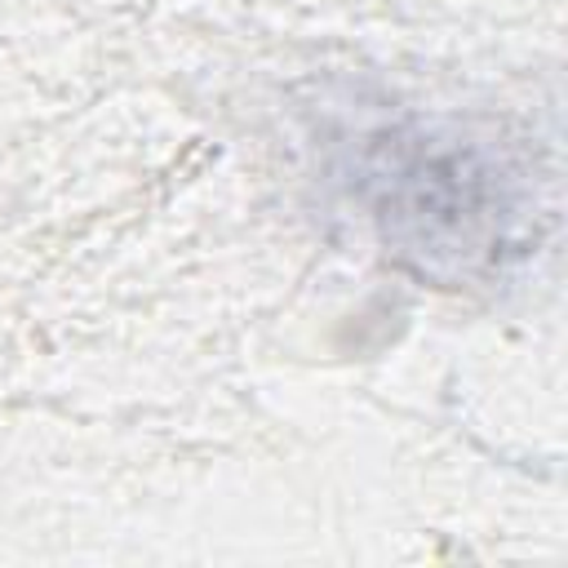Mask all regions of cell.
I'll return each mask as SVG.
<instances>
[{"mask_svg": "<svg viewBox=\"0 0 568 568\" xmlns=\"http://www.w3.org/2000/svg\"><path fill=\"white\" fill-rule=\"evenodd\" d=\"M355 200L382 248L430 284H462L528 253L537 191L488 138L444 124H382L355 155Z\"/></svg>", "mask_w": 568, "mask_h": 568, "instance_id": "cell-1", "label": "cell"}]
</instances>
